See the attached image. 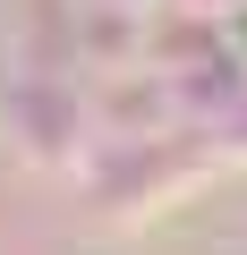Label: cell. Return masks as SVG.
I'll list each match as a JSON object with an SVG mask.
<instances>
[{
	"mask_svg": "<svg viewBox=\"0 0 247 255\" xmlns=\"http://www.w3.org/2000/svg\"><path fill=\"white\" fill-rule=\"evenodd\" d=\"M179 9H239V0H179Z\"/></svg>",
	"mask_w": 247,
	"mask_h": 255,
	"instance_id": "obj_1",
	"label": "cell"
}]
</instances>
